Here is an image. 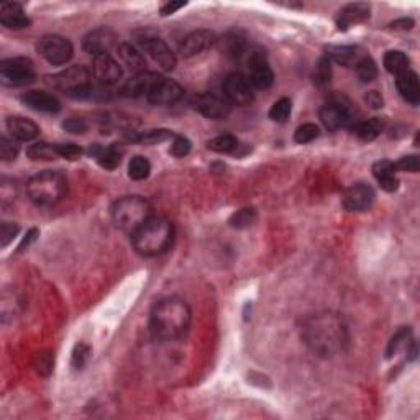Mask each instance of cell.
Returning a JSON list of instances; mask_svg holds the SVG:
<instances>
[{
    "mask_svg": "<svg viewBox=\"0 0 420 420\" xmlns=\"http://www.w3.org/2000/svg\"><path fill=\"white\" fill-rule=\"evenodd\" d=\"M374 199H376V194H374V189L366 182H356L348 187V189L343 192V207L350 212H365V210H369L371 205H373Z\"/></svg>",
    "mask_w": 420,
    "mask_h": 420,
    "instance_id": "obj_15",
    "label": "cell"
},
{
    "mask_svg": "<svg viewBox=\"0 0 420 420\" xmlns=\"http://www.w3.org/2000/svg\"><path fill=\"white\" fill-rule=\"evenodd\" d=\"M319 117L324 127L330 132L338 130L342 127H353L358 123V112L347 97L335 96L329 104H325L319 112Z\"/></svg>",
    "mask_w": 420,
    "mask_h": 420,
    "instance_id": "obj_7",
    "label": "cell"
},
{
    "mask_svg": "<svg viewBox=\"0 0 420 420\" xmlns=\"http://www.w3.org/2000/svg\"><path fill=\"white\" fill-rule=\"evenodd\" d=\"M373 174L378 180L379 186H381V189L386 192H394L399 187V180L396 177V168L392 161L381 159L374 163Z\"/></svg>",
    "mask_w": 420,
    "mask_h": 420,
    "instance_id": "obj_26",
    "label": "cell"
},
{
    "mask_svg": "<svg viewBox=\"0 0 420 420\" xmlns=\"http://www.w3.org/2000/svg\"><path fill=\"white\" fill-rule=\"evenodd\" d=\"M353 133L363 141H373L381 135L384 130V122L381 119H369L365 122H358L351 127Z\"/></svg>",
    "mask_w": 420,
    "mask_h": 420,
    "instance_id": "obj_29",
    "label": "cell"
},
{
    "mask_svg": "<svg viewBox=\"0 0 420 420\" xmlns=\"http://www.w3.org/2000/svg\"><path fill=\"white\" fill-rule=\"evenodd\" d=\"M174 240L173 223L164 217L151 216L137 231L132 234V243L141 256L153 258L166 253Z\"/></svg>",
    "mask_w": 420,
    "mask_h": 420,
    "instance_id": "obj_3",
    "label": "cell"
},
{
    "mask_svg": "<svg viewBox=\"0 0 420 420\" xmlns=\"http://www.w3.org/2000/svg\"><path fill=\"white\" fill-rule=\"evenodd\" d=\"M20 100L31 110L44 112V114H58L61 110L60 100L53 94L42 91H30L20 97Z\"/></svg>",
    "mask_w": 420,
    "mask_h": 420,
    "instance_id": "obj_20",
    "label": "cell"
},
{
    "mask_svg": "<svg viewBox=\"0 0 420 420\" xmlns=\"http://www.w3.org/2000/svg\"><path fill=\"white\" fill-rule=\"evenodd\" d=\"M320 130L315 123H304L297 128L296 133H294V140L299 145H306V143L314 141L315 138H319Z\"/></svg>",
    "mask_w": 420,
    "mask_h": 420,
    "instance_id": "obj_39",
    "label": "cell"
},
{
    "mask_svg": "<svg viewBox=\"0 0 420 420\" xmlns=\"http://www.w3.org/2000/svg\"><path fill=\"white\" fill-rule=\"evenodd\" d=\"M182 96H184V91H182L180 84L174 82L173 79L158 76L155 82L151 84L150 91L146 94V99L155 105H173L180 102Z\"/></svg>",
    "mask_w": 420,
    "mask_h": 420,
    "instance_id": "obj_12",
    "label": "cell"
},
{
    "mask_svg": "<svg viewBox=\"0 0 420 420\" xmlns=\"http://www.w3.org/2000/svg\"><path fill=\"white\" fill-rule=\"evenodd\" d=\"M26 155H28V158L33 161H51L60 158L58 145H51V143L46 141H40L31 145L30 148L26 150Z\"/></svg>",
    "mask_w": 420,
    "mask_h": 420,
    "instance_id": "obj_31",
    "label": "cell"
},
{
    "mask_svg": "<svg viewBox=\"0 0 420 420\" xmlns=\"http://www.w3.org/2000/svg\"><path fill=\"white\" fill-rule=\"evenodd\" d=\"M35 79V64L28 58H10L0 62V80L6 87H24Z\"/></svg>",
    "mask_w": 420,
    "mask_h": 420,
    "instance_id": "obj_8",
    "label": "cell"
},
{
    "mask_svg": "<svg viewBox=\"0 0 420 420\" xmlns=\"http://www.w3.org/2000/svg\"><path fill=\"white\" fill-rule=\"evenodd\" d=\"M207 148L216 153H234L238 148V140L234 135H218L207 143Z\"/></svg>",
    "mask_w": 420,
    "mask_h": 420,
    "instance_id": "obj_35",
    "label": "cell"
},
{
    "mask_svg": "<svg viewBox=\"0 0 420 420\" xmlns=\"http://www.w3.org/2000/svg\"><path fill=\"white\" fill-rule=\"evenodd\" d=\"M330 78H332V68H330V60L327 56L320 58L319 62H317L315 71H314V82L317 86H325V84L330 82Z\"/></svg>",
    "mask_w": 420,
    "mask_h": 420,
    "instance_id": "obj_40",
    "label": "cell"
},
{
    "mask_svg": "<svg viewBox=\"0 0 420 420\" xmlns=\"http://www.w3.org/2000/svg\"><path fill=\"white\" fill-rule=\"evenodd\" d=\"M192 107L194 110H198L200 115L204 117L212 119V120H220L230 115L231 105L225 97L217 96V94L207 92V94H199V96L192 97Z\"/></svg>",
    "mask_w": 420,
    "mask_h": 420,
    "instance_id": "obj_11",
    "label": "cell"
},
{
    "mask_svg": "<svg viewBox=\"0 0 420 420\" xmlns=\"http://www.w3.org/2000/svg\"><path fill=\"white\" fill-rule=\"evenodd\" d=\"M37 50L53 66L66 64L74 55L73 43L60 35H44L43 38H40Z\"/></svg>",
    "mask_w": 420,
    "mask_h": 420,
    "instance_id": "obj_10",
    "label": "cell"
},
{
    "mask_svg": "<svg viewBox=\"0 0 420 420\" xmlns=\"http://www.w3.org/2000/svg\"><path fill=\"white\" fill-rule=\"evenodd\" d=\"M366 55L358 46H329L327 58L345 68H355Z\"/></svg>",
    "mask_w": 420,
    "mask_h": 420,
    "instance_id": "obj_24",
    "label": "cell"
},
{
    "mask_svg": "<svg viewBox=\"0 0 420 420\" xmlns=\"http://www.w3.org/2000/svg\"><path fill=\"white\" fill-rule=\"evenodd\" d=\"M369 12L371 7L368 3H361V2L348 3V6H345L340 12H338L337 17L338 30H348L353 25L368 20Z\"/></svg>",
    "mask_w": 420,
    "mask_h": 420,
    "instance_id": "obj_21",
    "label": "cell"
},
{
    "mask_svg": "<svg viewBox=\"0 0 420 420\" xmlns=\"http://www.w3.org/2000/svg\"><path fill=\"white\" fill-rule=\"evenodd\" d=\"M53 366H55V356H53L50 351L40 353V355L37 356V369L40 374L48 376V374L53 371Z\"/></svg>",
    "mask_w": 420,
    "mask_h": 420,
    "instance_id": "obj_47",
    "label": "cell"
},
{
    "mask_svg": "<svg viewBox=\"0 0 420 420\" xmlns=\"http://www.w3.org/2000/svg\"><path fill=\"white\" fill-rule=\"evenodd\" d=\"M390 26L392 30H410L414 26V21L410 19H401V20L392 21Z\"/></svg>",
    "mask_w": 420,
    "mask_h": 420,
    "instance_id": "obj_52",
    "label": "cell"
},
{
    "mask_svg": "<svg viewBox=\"0 0 420 420\" xmlns=\"http://www.w3.org/2000/svg\"><path fill=\"white\" fill-rule=\"evenodd\" d=\"M169 138H174L173 132L169 130H150V132H145L141 133V135L138 137H132L133 141L137 143H141V145H158V143H163L169 140Z\"/></svg>",
    "mask_w": 420,
    "mask_h": 420,
    "instance_id": "obj_38",
    "label": "cell"
},
{
    "mask_svg": "<svg viewBox=\"0 0 420 420\" xmlns=\"http://www.w3.org/2000/svg\"><path fill=\"white\" fill-rule=\"evenodd\" d=\"M151 217V205L148 200L138 195H127L119 199L112 207V218L117 229L133 234Z\"/></svg>",
    "mask_w": 420,
    "mask_h": 420,
    "instance_id": "obj_5",
    "label": "cell"
},
{
    "mask_svg": "<svg viewBox=\"0 0 420 420\" xmlns=\"http://www.w3.org/2000/svg\"><path fill=\"white\" fill-rule=\"evenodd\" d=\"M92 71L86 66H71L60 73L48 76V84L58 91L68 94L76 99L92 96Z\"/></svg>",
    "mask_w": 420,
    "mask_h": 420,
    "instance_id": "obj_6",
    "label": "cell"
},
{
    "mask_svg": "<svg viewBox=\"0 0 420 420\" xmlns=\"http://www.w3.org/2000/svg\"><path fill=\"white\" fill-rule=\"evenodd\" d=\"M158 78V74L155 73H140L137 74L135 78L128 80L127 84H125L122 92L123 96L127 97H141V96H146L150 91L151 84L155 82V79Z\"/></svg>",
    "mask_w": 420,
    "mask_h": 420,
    "instance_id": "obj_27",
    "label": "cell"
},
{
    "mask_svg": "<svg viewBox=\"0 0 420 420\" xmlns=\"http://www.w3.org/2000/svg\"><path fill=\"white\" fill-rule=\"evenodd\" d=\"M396 171H405V173H417L420 169L419 156H404L394 164Z\"/></svg>",
    "mask_w": 420,
    "mask_h": 420,
    "instance_id": "obj_46",
    "label": "cell"
},
{
    "mask_svg": "<svg viewBox=\"0 0 420 420\" xmlns=\"http://www.w3.org/2000/svg\"><path fill=\"white\" fill-rule=\"evenodd\" d=\"M355 69H356V76H358V79L365 84L373 82V80L378 78V66L369 56H365L363 60H361L358 64L355 66Z\"/></svg>",
    "mask_w": 420,
    "mask_h": 420,
    "instance_id": "obj_36",
    "label": "cell"
},
{
    "mask_svg": "<svg viewBox=\"0 0 420 420\" xmlns=\"http://www.w3.org/2000/svg\"><path fill=\"white\" fill-rule=\"evenodd\" d=\"M19 151L20 148L15 140H10L7 137L0 138V156H2L3 161H13L19 156Z\"/></svg>",
    "mask_w": 420,
    "mask_h": 420,
    "instance_id": "obj_42",
    "label": "cell"
},
{
    "mask_svg": "<svg viewBox=\"0 0 420 420\" xmlns=\"http://www.w3.org/2000/svg\"><path fill=\"white\" fill-rule=\"evenodd\" d=\"M58 153H60V158L74 161L80 158L82 148L76 145V143H60V145H58Z\"/></svg>",
    "mask_w": 420,
    "mask_h": 420,
    "instance_id": "obj_45",
    "label": "cell"
},
{
    "mask_svg": "<svg viewBox=\"0 0 420 420\" xmlns=\"http://www.w3.org/2000/svg\"><path fill=\"white\" fill-rule=\"evenodd\" d=\"M302 338L315 355L324 358L340 355L350 342L345 322L332 312L315 314L304 322Z\"/></svg>",
    "mask_w": 420,
    "mask_h": 420,
    "instance_id": "obj_1",
    "label": "cell"
},
{
    "mask_svg": "<svg viewBox=\"0 0 420 420\" xmlns=\"http://www.w3.org/2000/svg\"><path fill=\"white\" fill-rule=\"evenodd\" d=\"M119 56L122 58V61L128 66V69L133 71L135 74L145 73L146 61L143 53L138 50L137 46H133L130 43H123L119 46Z\"/></svg>",
    "mask_w": 420,
    "mask_h": 420,
    "instance_id": "obj_28",
    "label": "cell"
},
{
    "mask_svg": "<svg viewBox=\"0 0 420 420\" xmlns=\"http://www.w3.org/2000/svg\"><path fill=\"white\" fill-rule=\"evenodd\" d=\"M290 110H292L290 99L283 97V99H279L278 102L272 104V107L270 109V119L276 123H284L288 122V119L290 117Z\"/></svg>",
    "mask_w": 420,
    "mask_h": 420,
    "instance_id": "obj_37",
    "label": "cell"
},
{
    "mask_svg": "<svg viewBox=\"0 0 420 420\" xmlns=\"http://www.w3.org/2000/svg\"><path fill=\"white\" fill-rule=\"evenodd\" d=\"M68 182L60 171H43L35 174L26 184L28 199L38 207H53L64 198Z\"/></svg>",
    "mask_w": 420,
    "mask_h": 420,
    "instance_id": "obj_4",
    "label": "cell"
},
{
    "mask_svg": "<svg viewBox=\"0 0 420 420\" xmlns=\"http://www.w3.org/2000/svg\"><path fill=\"white\" fill-rule=\"evenodd\" d=\"M217 43V35L210 30H194L184 37L180 44V53L184 58L198 56Z\"/></svg>",
    "mask_w": 420,
    "mask_h": 420,
    "instance_id": "obj_18",
    "label": "cell"
},
{
    "mask_svg": "<svg viewBox=\"0 0 420 420\" xmlns=\"http://www.w3.org/2000/svg\"><path fill=\"white\" fill-rule=\"evenodd\" d=\"M247 64V80L253 89H270L274 82V73L268 64L266 56L260 50H252L243 58Z\"/></svg>",
    "mask_w": 420,
    "mask_h": 420,
    "instance_id": "obj_9",
    "label": "cell"
},
{
    "mask_svg": "<svg viewBox=\"0 0 420 420\" xmlns=\"http://www.w3.org/2000/svg\"><path fill=\"white\" fill-rule=\"evenodd\" d=\"M412 332H410L409 327H402L397 330L394 333V337L391 338L390 345H387V351L386 356L387 358H392V356L397 355L401 350H408L410 343H412Z\"/></svg>",
    "mask_w": 420,
    "mask_h": 420,
    "instance_id": "obj_32",
    "label": "cell"
},
{
    "mask_svg": "<svg viewBox=\"0 0 420 420\" xmlns=\"http://www.w3.org/2000/svg\"><path fill=\"white\" fill-rule=\"evenodd\" d=\"M89 358H91V347L86 345V343H79V345L74 347L71 365H73L74 369H82L87 365Z\"/></svg>",
    "mask_w": 420,
    "mask_h": 420,
    "instance_id": "obj_41",
    "label": "cell"
},
{
    "mask_svg": "<svg viewBox=\"0 0 420 420\" xmlns=\"http://www.w3.org/2000/svg\"><path fill=\"white\" fill-rule=\"evenodd\" d=\"M191 141L187 140L186 137L181 135H174L173 138V145H171V155L176 156V158H184L191 153Z\"/></svg>",
    "mask_w": 420,
    "mask_h": 420,
    "instance_id": "obj_44",
    "label": "cell"
},
{
    "mask_svg": "<svg viewBox=\"0 0 420 420\" xmlns=\"http://www.w3.org/2000/svg\"><path fill=\"white\" fill-rule=\"evenodd\" d=\"M62 128L66 132L74 133V135H82V133L87 132V123L86 120L82 119H68L64 123H62Z\"/></svg>",
    "mask_w": 420,
    "mask_h": 420,
    "instance_id": "obj_48",
    "label": "cell"
},
{
    "mask_svg": "<svg viewBox=\"0 0 420 420\" xmlns=\"http://www.w3.org/2000/svg\"><path fill=\"white\" fill-rule=\"evenodd\" d=\"M184 6H186V2H168L166 6H163V8H161V15L163 17L173 15V13H176L180 8H182Z\"/></svg>",
    "mask_w": 420,
    "mask_h": 420,
    "instance_id": "obj_50",
    "label": "cell"
},
{
    "mask_svg": "<svg viewBox=\"0 0 420 420\" xmlns=\"http://www.w3.org/2000/svg\"><path fill=\"white\" fill-rule=\"evenodd\" d=\"M258 220V213L254 209H241L230 217L229 225L235 230H245L253 227Z\"/></svg>",
    "mask_w": 420,
    "mask_h": 420,
    "instance_id": "obj_33",
    "label": "cell"
},
{
    "mask_svg": "<svg viewBox=\"0 0 420 420\" xmlns=\"http://www.w3.org/2000/svg\"><path fill=\"white\" fill-rule=\"evenodd\" d=\"M140 48L148 55L155 62H158L163 69L173 71L176 68V55L171 51L163 40L158 37H141L138 38Z\"/></svg>",
    "mask_w": 420,
    "mask_h": 420,
    "instance_id": "obj_14",
    "label": "cell"
},
{
    "mask_svg": "<svg viewBox=\"0 0 420 420\" xmlns=\"http://www.w3.org/2000/svg\"><path fill=\"white\" fill-rule=\"evenodd\" d=\"M365 100H366V104L371 107V109H381L384 104L383 96L378 91H369L368 94H366Z\"/></svg>",
    "mask_w": 420,
    "mask_h": 420,
    "instance_id": "obj_49",
    "label": "cell"
},
{
    "mask_svg": "<svg viewBox=\"0 0 420 420\" xmlns=\"http://www.w3.org/2000/svg\"><path fill=\"white\" fill-rule=\"evenodd\" d=\"M151 173V164L145 156H133L130 163H128V176L133 181H143L150 176Z\"/></svg>",
    "mask_w": 420,
    "mask_h": 420,
    "instance_id": "obj_34",
    "label": "cell"
},
{
    "mask_svg": "<svg viewBox=\"0 0 420 420\" xmlns=\"http://www.w3.org/2000/svg\"><path fill=\"white\" fill-rule=\"evenodd\" d=\"M117 35L114 30L107 28V26H100V28L92 30L91 33L86 35L82 42L84 51L92 55L94 58L100 55H110V50H114L117 44Z\"/></svg>",
    "mask_w": 420,
    "mask_h": 420,
    "instance_id": "obj_16",
    "label": "cell"
},
{
    "mask_svg": "<svg viewBox=\"0 0 420 420\" xmlns=\"http://www.w3.org/2000/svg\"><path fill=\"white\" fill-rule=\"evenodd\" d=\"M384 68L387 73L397 76L404 74L409 71V58L399 50H391L384 55Z\"/></svg>",
    "mask_w": 420,
    "mask_h": 420,
    "instance_id": "obj_30",
    "label": "cell"
},
{
    "mask_svg": "<svg viewBox=\"0 0 420 420\" xmlns=\"http://www.w3.org/2000/svg\"><path fill=\"white\" fill-rule=\"evenodd\" d=\"M123 151L125 150L120 145H110L107 146V148H102L99 145H94L91 146V150H89V153H91L92 158L97 159V163H99L102 168L112 171V169L117 168L120 161H122Z\"/></svg>",
    "mask_w": 420,
    "mask_h": 420,
    "instance_id": "obj_25",
    "label": "cell"
},
{
    "mask_svg": "<svg viewBox=\"0 0 420 420\" xmlns=\"http://www.w3.org/2000/svg\"><path fill=\"white\" fill-rule=\"evenodd\" d=\"M19 231L20 227L17 225V223L3 222L2 225H0V243H2V248H7L13 241V238L19 235Z\"/></svg>",
    "mask_w": 420,
    "mask_h": 420,
    "instance_id": "obj_43",
    "label": "cell"
},
{
    "mask_svg": "<svg viewBox=\"0 0 420 420\" xmlns=\"http://www.w3.org/2000/svg\"><path fill=\"white\" fill-rule=\"evenodd\" d=\"M7 130L13 140L31 141L40 135L38 125L25 117H10L7 120Z\"/></svg>",
    "mask_w": 420,
    "mask_h": 420,
    "instance_id": "obj_23",
    "label": "cell"
},
{
    "mask_svg": "<svg viewBox=\"0 0 420 420\" xmlns=\"http://www.w3.org/2000/svg\"><path fill=\"white\" fill-rule=\"evenodd\" d=\"M396 87L399 91L401 97L409 104L417 105L420 102V84L417 74L412 71H405L404 74L397 76L396 79Z\"/></svg>",
    "mask_w": 420,
    "mask_h": 420,
    "instance_id": "obj_22",
    "label": "cell"
},
{
    "mask_svg": "<svg viewBox=\"0 0 420 420\" xmlns=\"http://www.w3.org/2000/svg\"><path fill=\"white\" fill-rule=\"evenodd\" d=\"M191 320L192 312L187 302L177 297H168L155 306L150 317V327L156 338L174 342L189 332Z\"/></svg>",
    "mask_w": 420,
    "mask_h": 420,
    "instance_id": "obj_2",
    "label": "cell"
},
{
    "mask_svg": "<svg viewBox=\"0 0 420 420\" xmlns=\"http://www.w3.org/2000/svg\"><path fill=\"white\" fill-rule=\"evenodd\" d=\"M92 76L102 87L115 86L122 78V68L110 55H100L94 58Z\"/></svg>",
    "mask_w": 420,
    "mask_h": 420,
    "instance_id": "obj_17",
    "label": "cell"
},
{
    "mask_svg": "<svg viewBox=\"0 0 420 420\" xmlns=\"http://www.w3.org/2000/svg\"><path fill=\"white\" fill-rule=\"evenodd\" d=\"M0 24L10 30H24L28 28L31 21L20 3L3 2L0 6Z\"/></svg>",
    "mask_w": 420,
    "mask_h": 420,
    "instance_id": "obj_19",
    "label": "cell"
},
{
    "mask_svg": "<svg viewBox=\"0 0 420 420\" xmlns=\"http://www.w3.org/2000/svg\"><path fill=\"white\" fill-rule=\"evenodd\" d=\"M223 97L230 105H248L253 102V87L243 74H229L223 80Z\"/></svg>",
    "mask_w": 420,
    "mask_h": 420,
    "instance_id": "obj_13",
    "label": "cell"
},
{
    "mask_svg": "<svg viewBox=\"0 0 420 420\" xmlns=\"http://www.w3.org/2000/svg\"><path fill=\"white\" fill-rule=\"evenodd\" d=\"M37 236H38V230L37 229H31L28 234H26V236L24 238V241H21L20 243V247H19V252H25V248H28L31 243H33L35 240H37Z\"/></svg>",
    "mask_w": 420,
    "mask_h": 420,
    "instance_id": "obj_51",
    "label": "cell"
}]
</instances>
